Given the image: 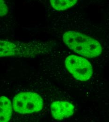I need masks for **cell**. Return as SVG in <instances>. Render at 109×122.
Here are the masks:
<instances>
[{
	"label": "cell",
	"instance_id": "5b68a950",
	"mask_svg": "<svg viewBox=\"0 0 109 122\" xmlns=\"http://www.w3.org/2000/svg\"><path fill=\"white\" fill-rule=\"evenodd\" d=\"M51 115L56 120H62L69 117L74 113V107L70 102L65 101H57L50 106Z\"/></svg>",
	"mask_w": 109,
	"mask_h": 122
},
{
	"label": "cell",
	"instance_id": "7a4b0ae2",
	"mask_svg": "<svg viewBox=\"0 0 109 122\" xmlns=\"http://www.w3.org/2000/svg\"><path fill=\"white\" fill-rule=\"evenodd\" d=\"M48 45L44 42H11L7 41H0V56L32 57L46 52Z\"/></svg>",
	"mask_w": 109,
	"mask_h": 122
},
{
	"label": "cell",
	"instance_id": "ba28073f",
	"mask_svg": "<svg viewBox=\"0 0 109 122\" xmlns=\"http://www.w3.org/2000/svg\"><path fill=\"white\" fill-rule=\"evenodd\" d=\"M0 16H3L4 15H7V14L9 11V9L4 0H0Z\"/></svg>",
	"mask_w": 109,
	"mask_h": 122
},
{
	"label": "cell",
	"instance_id": "6da1fadb",
	"mask_svg": "<svg viewBox=\"0 0 109 122\" xmlns=\"http://www.w3.org/2000/svg\"><path fill=\"white\" fill-rule=\"evenodd\" d=\"M62 40L70 49L82 56L94 58L102 53V47L97 41L79 32L67 31L63 34Z\"/></svg>",
	"mask_w": 109,
	"mask_h": 122
},
{
	"label": "cell",
	"instance_id": "8992f818",
	"mask_svg": "<svg viewBox=\"0 0 109 122\" xmlns=\"http://www.w3.org/2000/svg\"><path fill=\"white\" fill-rule=\"evenodd\" d=\"M0 122L9 121L12 115V107L11 101L7 97L2 96L0 98Z\"/></svg>",
	"mask_w": 109,
	"mask_h": 122
},
{
	"label": "cell",
	"instance_id": "52a82bcc",
	"mask_svg": "<svg viewBox=\"0 0 109 122\" xmlns=\"http://www.w3.org/2000/svg\"><path fill=\"white\" fill-rule=\"evenodd\" d=\"M78 0H50L51 7L57 11H63L68 10L77 2Z\"/></svg>",
	"mask_w": 109,
	"mask_h": 122
},
{
	"label": "cell",
	"instance_id": "3957f363",
	"mask_svg": "<svg viewBox=\"0 0 109 122\" xmlns=\"http://www.w3.org/2000/svg\"><path fill=\"white\" fill-rule=\"evenodd\" d=\"M15 111L21 114H31L41 111L43 107V101L37 93L22 92L16 95L13 100Z\"/></svg>",
	"mask_w": 109,
	"mask_h": 122
},
{
	"label": "cell",
	"instance_id": "277c9868",
	"mask_svg": "<svg viewBox=\"0 0 109 122\" xmlns=\"http://www.w3.org/2000/svg\"><path fill=\"white\" fill-rule=\"evenodd\" d=\"M65 65L69 72L80 81L88 80L93 73L90 62L81 56L74 55L68 56L65 60Z\"/></svg>",
	"mask_w": 109,
	"mask_h": 122
}]
</instances>
